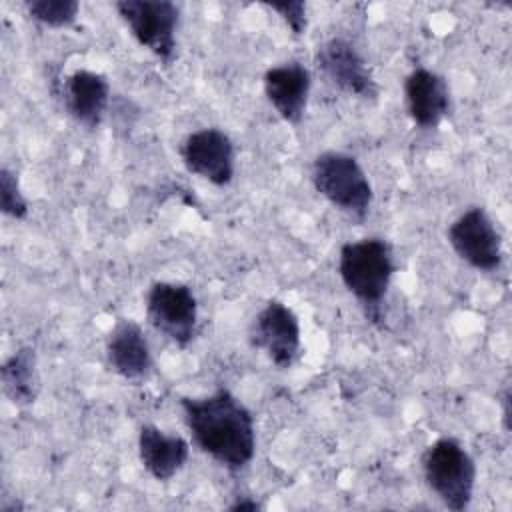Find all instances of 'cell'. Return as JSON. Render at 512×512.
I'll use <instances>...</instances> for the list:
<instances>
[{
	"label": "cell",
	"mask_w": 512,
	"mask_h": 512,
	"mask_svg": "<svg viewBox=\"0 0 512 512\" xmlns=\"http://www.w3.org/2000/svg\"><path fill=\"white\" fill-rule=\"evenodd\" d=\"M180 410L196 448L236 474L256 456V420L252 410L228 388L204 396H182Z\"/></svg>",
	"instance_id": "cell-1"
},
{
	"label": "cell",
	"mask_w": 512,
	"mask_h": 512,
	"mask_svg": "<svg viewBox=\"0 0 512 512\" xmlns=\"http://www.w3.org/2000/svg\"><path fill=\"white\" fill-rule=\"evenodd\" d=\"M396 272L392 244L380 236L350 240L338 252V276L366 318L380 320V306Z\"/></svg>",
	"instance_id": "cell-2"
},
{
	"label": "cell",
	"mask_w": 512,
	"mask_h": 512,
	"mask_svg": "<svg viewBox=\"0 0 512 512\" xmlns=\"http://www.w3.org/2000/svg\"><path fill=\"white\" fill-rule=\"evenodd\" d=\"M314 190L338 212L364 222L374 202L372 182L356 156L342 150H324L310 166Z\"/></svg>",
	"instance_id": "cell-3"
},
{
	"label": "cell",
	"mask_w": 512,
	"mask_h": 512,
	"mask_svg": "<svg viewBox=\"0 0 512 512\" xmlns=\"http://www.w3.org/2000/svg\"><path fill=\"white\" fill-rule=\"evenodd\" d=\"M420 464L426 486L448 510L464 512L470 508L478 468L458 438H436L424 448Z\"/></svg>",
	"instance_id": "cell-4"
},
{
	"label": "cell",
	"mask_w": 512,
	"mask_h": 512,
	"mask_svg": "<svg viewBox=\"0 0 512 512\" xmlns=\"http://www.w3.org/2000/svg\"><path fill=\"white\" fill-rule=\"evenodd\" d=\"M114 8L120 20L126 24L130 36L158 58L164 66H170L178 48L180 6L170 0H118Z\"/></svg>",
	"instance_id": "cell-5"
},
{
	"label": "cell",
	"mask_w": 512,
	"mask_h": 512,
	"mask_svg": "<svg viewBox=\"0 0 512 512\" xmlns=\"http://www.w3.org/2000/svg\"><path fill=\"white\" fill-rule=\"evenodd\" d=\"M146 320L178 348H188L198 332V298L184 282L156 280L146 292Z\"/></svg>",
	"instance_id": "cell-6"
},
{
	"label": "cell",
	"mask_w": 512,
	"mask_h": 512,
	"mask_svg": "<svg viewBox=\"0 0 512 512\" xmlns=\"http://www.w3.org/2000/svg\"><path fill=\"white\" fill-rule=\"evenodd\" d=\"M454 254L470 268L492 274L504 262V244L498 226L484 206H468L446 230Z\"/></svg>",
	"instance_id": "cell-7"
},
{
	"label": "cell",
	"mask_w": 512,
	"mask_h": 512,
	"mask_svg": "<svg viewBox=\"0 0 512 512\" xmlns=\"http://www.w3.org/2000/svg\"><path fill=\"white\" fill-rule=\"evenodd\" d=\"M248 342L264 352L272 366L288 370L302 352V328L296 312L278 298H270L256 312L248 328Z\"/></svg>",
	"instance_id": "cell-8"
},
{
	"label": "cell",
	"mask_w": 512,
	"mask_h": 512,
	"mask_svg": "<svg viewBox=\"0 0 512 512\" xmlns=\"http://www.w3.org/2000/svg\"><path fill=\"white\" fill-rule=\"evenodd\" d=\"M314 64L322 78L338 92L366 102L378 100L380 86L352 40L344 36L324 40L314 52Z\"/></svg>",
	"instance_id": "cell-9"
},
{
	"label": "cell",
	"mask_w": 512,
	"mask_h": 512,
	"mask_svg": "<svg viewBox=\"0 0 512 512\" xmlns=\"http://www.w3.org/2000/svg\"><path fill=\"white\" fill-rule=\"evenodd\" d=\"M178 154L190 174L216 188L232 184L236 174V148L224 130L206 126L186 134L180 142Z\"/></svg>",
	"instance_id": "cell-10"
},
{
	"label": "cell",
	"mask_w": 512,
	"mask_h": 512,
	"mask_svg": "<svg viewBox=\"0 0 512 512\" xmlns=\"http://www.w3.org/2000/svg\"><path fill=\"white\" fill-rule=\"evenodd\" d=\"M404 106L412 124L420 130L438 128L450 114L452 98L446 78L426 66L412 68L402 84Z\"/></svg>",
	"instance_id": "cell-11"
},
{
	"label": "cell",
	"mask_w": 512,
	"mask_h": 512,
	"mask_svg": "<svg viewBox=\"0 0 512 512\" xmlns=\"http://www.w3.org/2000/svg\"><path fill=\"white\" fill-rule=\"evenodd\" d=\"M108 368L126 382H144L154 368L144 328L132 318H118L104 342Z\"/></svg>",
	"instance_id": "cell-12"
},
{
	"label": "cell",
	"mask_w": 512,
	"mask_h": 512,
	"mask_svg": "<svg viewBox=\"0 0 512 512\" xmlns=\"http://www.w3.org/2000/svg\"><path fill=\"white\" fill-rule=\"evenodd\" d=\"M262 88L268 104L286 124L302 122L312 90V74L302 62L288 60L270 66L262 76Z\"/></svg>",
	"instance_id": "cell-13"
},
{
	"label": "cell",
	"mask_w": 512,
	"mask_h": 512,
	"mask_svg": "<svg viewBox=\"0 0 512 512\" xmlns=\"http://www.w3.org/2000/svg\"><path fill=\"white\" fill-rule=\"evenodd\" d=\"M112 88L106 74L78 68L62 82V104L74 124L84 130L100 128L110 108Z\"/></svg>",
	"instance_id": "cell-14"
},
{
	"label": "cell",
	"mask_w": 512,
	"mask_h": 512,
	"mask_svg": "<svg viewBox=\"0 0 512 512\" xmlns=\"http://www.w3.org/2000/svg\"><path fill=\"white\" fill-rule=\"evenodd\" d=\"M138 458L142 468L158 482L172 480L190 458V444L180 434H168L156 424L138 428Z\"/></svg>",
	"instance_id": "cell-15"
},
{
	"label": "cell",
	"mask_w": 512,
	"mask_h": 512,
	"mask_svg": "<svg viewBox=\"0 0 512 512\" xmlns=\"http://www.w3.org/2000/svg\"><path fill=\"white\" fill-rule=\"evenodd\" d=\"M0 384L4 396L18 408H28L38 400L42 380L38 358L32 346L16 348L0 366Z\"/></svg>",
	"instance_id": "cell-16"
},
{
	"label": "cell",
	"mask_w": 512,
	"mask_h": 512,
	"mask_svg": "<svg viewBox=\"0 0 512 512\" xmlns=\"http://www.w3.org/2000/svg\"><path fill=\"white\" fill-rule=\"evenodd\" d=\"M28 16L50 30H66L76 24L80 2L76 0H28Z\"/></svg>",
	"instance_id": "cell-17"
},
{
	"label": "cell",
	"mask_w": 512,
	"mask_h": 512,
	"mask_svg": "<svg viewBox=\"0 0 512 512\" xmlns=\"http://www.w3.org/2000/svg\"><path fill=\"white\" fill-rule=\"evenodd\" d=\"M0 212L12 220H26L30 204L22 192L18 172L8 166L0 168Z\"/></svg>",
	"instance_id": "cell-18"
},
{
	"label": "cell",
	"mask_w": 512,
	"mask_h": 512,
	"mask_svg": "<svg viewBox=\"0 0 512 512\" xmlns=\"http://www.w3.org/2000/svg\"><path fill=\"white\" fill-rule=\"evenodd\" d=\"M264 6L278 14L292 36H302L308 28V6L302 0H282V2H264Z\"/></svg>",
	"instance_id": "cell-19"
},
{
	"label": "cell",
	"mask_w": 512,
	"mask_h": 512,
	"mask_svg": "<svg viewBox=\"0 0 512 512\" xmlns=\"http://www.w3.org/2000/svg\"><path fill=\"white\" fill-rule=\"evenodd\" d=\"M264 506L258 502V500H254V498H250V496H238L232 504H228V510H234V512H238V510H250V512H256V510H262Z\"/></svg>",
	"instance_id": "cell-20"
},
{
	"label": "cell",
	"mask_w": 512,
	"mask_h": 512,
	"mask_svg": "<svg viewBox=\"0 0 512 512\" xmlns=\"http://www.w3.org/2000/svg\"><path fill=\"white\" fill-rule=\"evenodd\" d=\"M510 402H512V394H510V386L506 384L500 392V404H502V422H504V430H510Z\"/></svg>",
	"instance_id": "cell-21"
}]
</instances>
